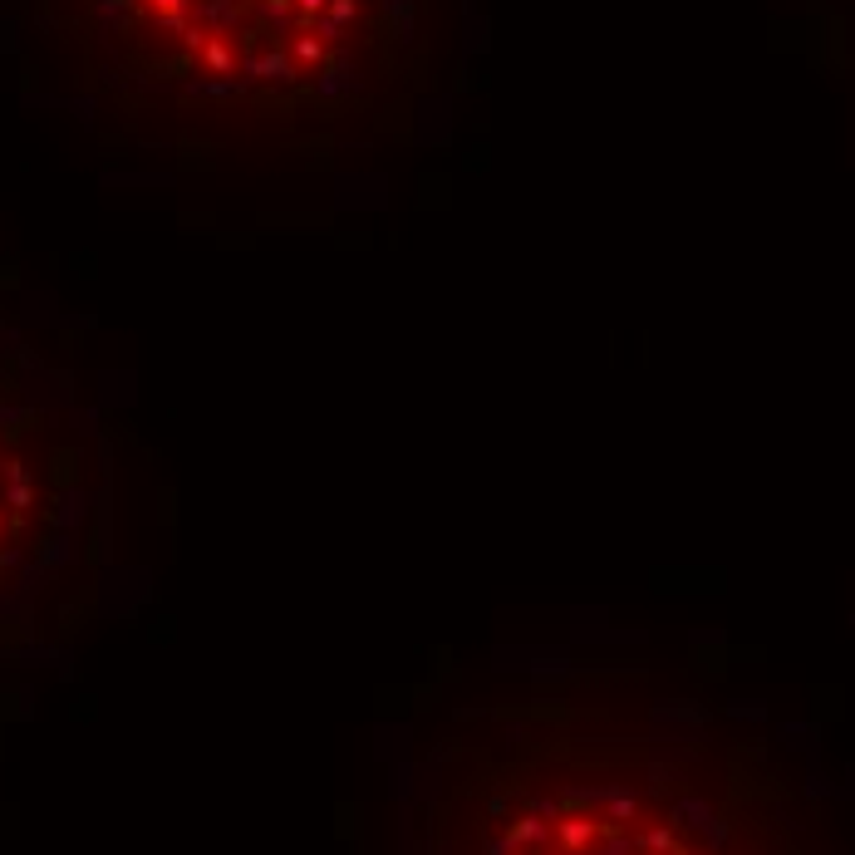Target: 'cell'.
Segmentation results:
<instances>
[{"label": "cell", "mask_w": 855, "mask_h": 855, "mask_svg": "<svg viewBox=\"0 0 855 855\" xmlns=\"http://www.w3.org/2000/svg\"><path fill=\"white\" fill-rule=\"evenodd\" d=\"M109 94L192 118L320 128L413 69L423 0H40Z\"/></svg>", "instance_id": "2"}, {"label": "cell", "mask_w": 855, "mask_h": 855, "mask_svg": "<svg viewBox=\"0 0 855 855\" xmlns=\"http://www.w3.org/2000/svg\"><path fill=\"white\" fill-rule=\"evenodd\" d=\"M399 855H855L762 718L639 688L467 703L399 787Z\"/></svg>", "instance_id": "1"}, {"label": "cell", "mask_w": 855, "mask_h": 855, "mask_svg": "<svg viewBox=\"0 0 855 855\" xmlns=\"http://www.w3.org/2000/svg\"><path fill=\"white\" fill-rule=\"evenodd\" d=\"M94 477L69 379L0 320V625L25 615L79 556Z\"/></svg>", "instance_id": "3"}]
</instances>
